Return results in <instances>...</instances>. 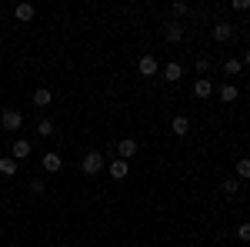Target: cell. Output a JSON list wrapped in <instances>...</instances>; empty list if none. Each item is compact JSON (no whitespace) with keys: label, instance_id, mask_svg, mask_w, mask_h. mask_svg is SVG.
Instances as JSON below:
<instances>
[{"label":"cell","instance_id":"obj_1","mask_svg":"<svg viewBox=\"0 0 250 247\" xmlns=\"http://www.w3.org/2000/svg\"><path fill=\"white\" fill-rule=\"evenodd\" d=\"M104 167H107V157H104L100 151H87L83 157H80V171L87 174V177H94V174H100Z\"/></svg>","mask_w":250,"mask_h":247},{"label":"cell","instance_id":"obj_2","mask_svg":"<svg viewBox=\"0 0 250 247\" xmlns=\"http://www.w3.org/2000/svg\"><path fill=\"white\" fill-rule=\"evenodd\" d=\"M0 127L7 134H17L20 127H23V111H17V107H3L0 111Z\"/></svg>","mask_w":250,"mask_h":247},{"label":"cell","instance_id":"obj_3","mask_svg":"<svg viewBox=\"0 0 250 247\" xmlns=\"http://www.w3.org/2000/svg\"><path fill=\"white\" fill-rule=\"evenodd\" d=\"M30 154H34V144H30L27 137H14V144H10V157L20 164V160H23V157H30Z\"/></svg>","mask_w":250,"mask_h":247},{"label":"cell","instance_id":"obj_4","mask_svg":"<svg viewBox=\"0 0 250 247\" xmlns=\"http://www.w3.org/2000/svg\"><path fill=\"white\" fill-rule=\"evenodd\" d=\"M137 70H140V77H157L160 74V64H157L154 54H144V57L137 60Z\"/></svg>","mask_w":250,"mask_h":247},{"label":"cell","instance_id":"obj_5","mask_svg":"<svg viewBox=\"0 0 250 247\" xmlns=\"http://www.w3.org/2000/svg\"><path fill=\"white\" fill-rule=\"evenodd\" d=\"M40 167H43V174H57L60 167H63V157H60L57 151H47L40 157Z\"/></svg>","mask_w":250,"mask_h":247},{"label":"cell","instance_id":"obj_6","mask_svg":"<svg viewBox=\"0 0 250 247\" xmlns=\"http://www.w3.org/2000/svg\"><path fill=\"white\" fill-rule=\"evenodd\" d=\"M164 37H167V44H180L184 40V23L180 20H167L164 23Z\"/></svg>","mask_w":250,"mask_h":247},{"label":"cell","instance_id":"obj_7","mask_svg":"<svg viewBox=\"0 0 250 247\" xmlns=\"http://www.w3.org/2000/svg\"><path fill=\"white\" fill-rule=\"evenodd\" d=\"M213 40H217V44H227V40H233V23H227V20H217V23H213Z\"/></svg>","mask_w":250,"mask_h":247},{"label":"cell","instance_id":"obj_8","mask_svg":"<svg viewBox=\"0 0 250 247\" xmlns=\"http://www.w3.org/2000/svg\"><path fill=\"white\" fill-rule=\"evenodd\" d=\"M107 174H110L114 180H124V177L130 174V160H120V157H117V160H110V164H107Z\"/></svg>","mask_w":250,"mask_h":247},{"label":"cell","instance_id":"obj_9","mask_svg":"<svg viewBox=\"0 0 250 247\" xmlns=\"http://www.w3.org/2000/svg\"><path fill=\"white\" fill-rule=\"evenodd\" d=\"M134 154H137V140H134V137H124V140H117V157H120V160H130Z\"/></svg>","mask_w":250,"mask_h":247},{"label":"cell","instance_id":"obj_10","mask_svg":"<svg viewBox=\"0 0 250 247\" xmlns=\"http://www.w3.org/2000/svg\"><path fill=\"white\" fill-rule=\"evenodd\" d=\"M14 17H17L20 23H30V20L37 17V7H34V3H17V7H14Z\"/></svg>","mask_w":250,"mask_h":247},{"label":"cell","instance_id":"obj_11","mask_svg":"<svg viewBox=\"0 0 250 247\" xmlns=\"http://www.w3.org/2000/svg\"><path fill=\"white\" fill-rule=\"evenodd\" d=\"M213 94V80H207V77H200V80H193V97H210Z\"/></svg>","mask_w":250,"mask_h":247},{"label":"cell","instance_id":"obj_12","mask_svg":"<svg viewBox=\"0 0 250 247\" xmlns=\"http://www.w3.org/2000/svg\"><path fill=\"white\" fill-rule=\"evenodd\" d=\"M170 131L177 134V137H187V134H190V120H187L184 114H177V117L170 120Z\"/></svg>","mask_w":250,"mask_h":247},{"label":"cell","instance_id":"obj_13","mask_svg":"<svg viewBox=\"0 0 250 247\" xmlns=\"http://www.w3.org/2000/svg\"><path fill=\"white\" fill-rule=\"evenodd\" d=\"M180 77H184V67H180L177 60H170V64L164 67V80H167V84H177Z\"/></svg>","mask_w":250,"mask_h":247},{"label":"cell","instance_id":"obj_14","mask_svg":"<svg viewBox=\"0 0 250 247\" xmlns=\"http://www.w3.org/2000/svg\"><path fill=\"white\" fill-rule=\"evenodd\" d=\"M50 104H54V94L47 87H37L34 90V107H50Z\"/></svg>","mask_w":250,"mask_h":247},{"label":"cell","instance_id":"obj_15","mask_svg":"<svg viewBox=\"0 0 250 247\" xmlns=\"http://www.w3.org/2000/svg\"><path fill=\"white\" fill-rule=\"evenodd\" d=\"M17 171H20V164L14 157H0V174H3V177H14Z\"/></svg>","mask_w":250,"mask_h":247},{"label":"cell","instance_id":"obj_16","mask_svg":"<svg viewBox=\"0 0 250 247\" xmlns=\"http://www.w3.org/2000/svg\"><path fill=\"white\" fill-rule=\"evenodd\" d=\"M37 137H54V120L50 117H40L37 120Z\"/></svg>","mask_w":250,"mask_h":247},{"label":"cell","instance_id":"obj_17","mask_svg":"<svg viewBox=\"0 0 250 247\" xmlns=\"http://www.w3.org/2000/svg\"><path fill=\"white\" fill-rule=\"evenodd\" d=\"M237 97H240V90H237L233 84H224V87H220V100H224V104H233Z\"/></svg>","mask_w":250,"mask_h":247},{"label":"cell","instance_id":"obj_18","mask_svg":"<svg viewBox=\"0 0 250 247\" xmlns=\"http://www.w3.org/2000/svg\"><path fill=\"white\" fill-rule=\"evenodd\" d=\"M220 190H224L227 197H237V194H240V180H237V177H227V180L220 184Z\"/></svg>","mask_w":250,"mask_h":247},{"label":"cell","instance_id":"obj_19","mask_svg":"<svg viewBox=\"0 0 250 247\" xmlns=\"http://www.w3.org/2000/svg\"><path fill=\"white\" fill-rule=\"evenodd\" d=\"M237 180H250V157L237 160Z\"/></svg>","mask_w":250,"mask_h":247},{"label":"cell","instance_id":"obj_20","mask_svg":"<svg viewBox=\"0 0 250 247\" xmlns=\"http://www.w3.org/2000/svg\"><path fill=\"white\" fill-rule=\"evenodd\" d=\"M240 70H244V64H240V57H230L227 64H224V74H227V77H237Z\"/></svg>","mask_w":250,"mask_h":247},{"label":"cell","instance_id":"obj_21","mask_svg":"<svg viewBox=\"0 0 250 247\" xmlns=\"http://www.w3.org/2000/svg\"><path fill=\"white\" fill-rule=\"evenodd\" d=\"M170 14H173V20H177V17H187V14H190V7H187L184 0H177V3H170Z\"/></svg>","mask_w":250,"mask_h":247},{"label":"cell","instance_id":"obj_22","mask_svg":"<svg viewBox=\"0 0 250 247\" xmlns=\"http://www.w3.org/2000/svg\"><path fill=\"white\" fill-rule=\"evenodd\" d=\"M30 190H34V194H47V180H43V177H34V180H30Z\"/></svg>","mask_w":250,"mask_h":247},{"label":"cell","instance_id":"obj_23","mask_svg":"<svg viewBox=\"0 0 250 247\" xmlns=\"http://www.w3.org/2000/svg\"><path fill=\"white\" fill-rule=\"evenodd\" d=\"M207 70H210V57H197V74L204 77Z\"/></svg>","mask_w":250,"mask_h":247},{"label":"cell","instance_id":"obj_24","mask_svg":"<svg viewBox=\"0 0 250 247\" xmlns=\"http://www.w3.org/2000/svg\"><path fill=\"white\" fill-rule=\"evenodd\" d=\"M237 241H250V224H237Z\"/></svg>","mask_w":250,"mask_h":247},{"label":"cell","instance_id":"obj_25","mask_svg":"<svg viewBox=\"0 0 250 247\" xmlns=\"http://www.w3.org/2000/svg\"><path fill=\"white\" fill-rule=\"evenodd\" d=\"M230 10H250V0H230Z\"/></svg>","mask_w":250,"mask_h":247},{"label":"cell","instance_id":"obj_26","mask_svg":"<svg viewBox=\"0 0 250 247\" xmlns=\"http://www.w3.org/2000/svg\"><path fill=\"white\" fill-rule=\"evenodd\" d=\"M240 64H244V67H250V50L244 54V57H240Z\"/></svg>","mask_w":250,"mask_h":247},{"label":"cell","instance_id":"obj_27","mask_svg":"<svg viewBox=\"0 0 250 247\" xmlns=\"http://www.w3.org/2000/svg\"><path fill=\"white\" fill-rule=\"evenodd\" d=\"M247 194H250V180H247Z\"/></svg>","mask_w":250,"mask_h":247}]
</instances>
